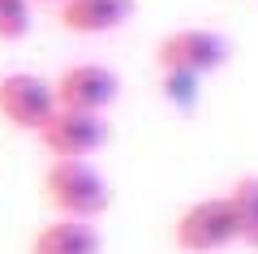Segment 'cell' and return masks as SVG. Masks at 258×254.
I'll list each match as a JSON object with an SVG mask.
<instances>
[{"instance_id":"ba28073f","label":"cell","mask_w":258,"mask_h":254,"mask_svg":"<svg viewBox=\"0 0 258 254\" xmlns=\"http://www.w3.org/2000/svg\"><path fill=\"white\" fill-rule=\"evenodd\" d=\"M30 254H103V241H99V228L86 220L52 216L30 237Z\"/></svg>"},{"instance_id":"5b68a950","label":"cell","mask_w":258,"mask_h":254,"mask_svg":"<svg viewBox=\"0 0 258 254\" xmlns=\"http://www.w3.org/2000/svg\"><path fill=\"white\" fill-rule=\"evenodd\" d=\"M52 95H56V108L103 117L120 99V78H116V69H108L99 61H78L52 78Z\"/></svg>"},{"instance_id":"7c38bea8","label":"cell","mask_w":258,"mask_h":254,"mask_svg":"<svg viewBox=\"0 0 258 254\" xmlns=\"http://www.w3.org/2000/svg\"><path fill=\"white\" fill-rule=\"evenodd\" d=\"M30 5H60V0H30Z\"/></svg>"},{"instance_id":"277c9868","label":"cell","mask_w":258,"mask_h":254,"mask_svg":"<svg viewBox=\"0 0 258 254\" xmlns=\"http://www.w3.org/2000/svg\"><path fill=\"white\" fill-rule=\"evenodd\" d=\"M56 112L52 78L30 69H9L0 73V121L18 134H39L43 121Z\"/></svg>"},{"instance_id":"8992f818","label":"cell","mask_w":258,"mask_h":254,"mask_svg":"<svg viewBox=\"0 0 258 254\" xmlns=\"http://www.w3.org/2000/svg\"><path fill=\"white\" fill-rule=\"evenodd\" d=\"M35 138H39V146H43L52 160H91V155L108 142V121L91 117V112L56 108Z\"/></svg>"},{"instance_id":"9c48e42d","label":"cell","mask_w":258,"mask_h":254,"mask_svg":"<svg viewBox=\"0 0 258 254\" xmlns=\"http://www.w3.org/2000/svg\"><path fill=\"white\" fill-rule=\"evenodd\" d=\"M228 202H232V216H237L241 245L258 250V177H237L228 185Z\"/></svg>"},{"instance_id":"8fae6325","label":"cell","mask_w":258,"mask_h":254,"mask_svg":"<svg viewBox=\"0 0 258 254\" xmlns=\"http://www.w3.org/2000/svg\"><path fill=\"white\" fill-rule=\"evenodd\" d=\"M164 82H168V95H172L176 104H189L194 95H198V82H194V78H181V73H164Z\"/></svg>"},{"instance_id":"7a4b0ae2","label":"cell","mask_w":258,"mask_h":254,"mask_svg":"<svg viewBox=\"0 0 258 254\" xmlns=\"http://www.w3.org/2000/svg\"><path fill=\"white\" fill-rule=\"evenodd\" d=\"M228 56H232V43L220 30H211V26H176L155 43V69L203 82L207 73L224 69Z\"/></svg>"},{"instance_id":"6da1fadb","label":"cell","mask_w":258,"mask_h":254,"mask_svg":"<svg viewBox=\"0 0 258 254\" xmlns=\"http://www.w3.org/2000/svg\"><path fill=\"white\" fill-rule=\"evenodd\" d=\"M39 194H43V202L52 207V216L86 220V224H95V220L108 211V202H112L108 181H103V173L91 160H47Z\"/></svg>"},{"instance_id":"52a82bcc","label":"cell","mask_w":258,"mask_h":254,"mask_svg":"<svg viewBox=\"0 0 258 254\" xmlns=\"http://www.w3.org/2000/svg\"><path fill=\"white\" fill-rule=\"evenodd\" d=\"M134 9H138L134 0H60L56 5V26L69 30V35L95 39V35L120 30L134 18Z\"/></svg>"},{"instance_id":"30bf717a","label":"cell","mask_w":258,"mask_h":254,"mask_svg":"<svg viewBox=\"0 0 258 254\" xmlns=\"http://www.w3.org/2000/svg\"><path fill=\"white\" fill-rule=\"evenodd\" d=\"M35 26V5L30 0H0V43H22Z\"/></svg>"},{"instance_id":"3957f363","label":"cell","mask_w":258,"mask_h":254,"mask_svg":"<svg viewBox=\"0 0 258 254\" xmlns=\"http://www.w3.org/2000/svg\"><path fill=\"white\" fill-rule=\"evenodd\" d=\"M172 241L181 254H220L237 245L241 237H237V216H232L228 194H211V198L181 207V216L172 220Z\"/></svg>"}]
</instances>
